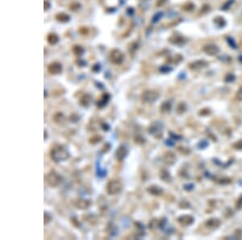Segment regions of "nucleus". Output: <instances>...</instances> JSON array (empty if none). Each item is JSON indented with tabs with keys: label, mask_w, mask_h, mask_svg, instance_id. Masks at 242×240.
<instances>
[{
	"label": "nucleus",
	"mask_w": 242,
	"mask_h": 240,
	"mask_svg": "<svg viewBox=\"0 0 242 240\" xmlns=\"http://www.w3.org/2000/svg\"><path fill=\"white\" fill-rule=\"evenodd\" d=\"M51 159L56 163L63 162L69 159V154L65 148L61 145H54L50 150Z\"/></svg>",
	"instance_id": "obj_1"
},
{
	"label": "nucleus",
	"mask_w": 242,
	"mask_h": 240,
	"mask_svg": "<svg viewBox=\"0 0 242 240\" xmlns=\"http://www.w3.org/2000/svg\"><path fill=\"white\" fill-rule=\"evenodd\" d=\"M45 181L49 187L56 188L59 186L61 183L62 182V177L55 171H51L45 176Z\"/></svg>",
	"instance_id": "obj_2"
},
{
	"label": "nucleus",
	"mask_w": 242,
	"mask_h": 240,
	"mask_svg": "<svg viewBox=\"0 0 242 240\" xmlns=\"http://www.w3.org/2000/svg\"><path fill=\"white\" fill-rule=\"evenodd\" d=\"M122 183L119 180H109L106 186V191L109 195H116L122 191Z\"/></svg>",
	"instance_id": "obj_3"
},
{
	"label": "nucleus",
	"mask_w": 242,
	"mask_h": 240,
	"mask_svg": "<svg viewBox=\"0 0 242 240\" xmlns=\"http://www.w3.org/2000/svg\"><path fill=\"white\" fill-rule=\"evenodd\" d=\"M148 132L155 138H161L162 134H163V125H161L160 122L152 123L151 125L149 127Z\"/></svg>",
	"instance_id": "obj_4"
},
{
	"label": "nucleus",
	"mask_w": 242,
	"mask_h": 240,
	"mask_svg": "<svg viewBox=\"0 0 242 240\" xmlns=\"http://www.w3.org/2000/svg\"><path fill=\"white\" fill-rule=\"evenodd\" d=\"M142 100L148 104H153L159 98V93L153 90H146L142 93Z\"/></svg>",
	"instance_id": "obj_5"
},
{
	"label": "nucleus",
	"mask_w": 242,
	"mask_h": 240,
	"mask_svg": "<svg viewBox=\"0 0 242 240\" xmlns=\"http://www.w3.org/2000/svg\"><path fill=\"white\" fill-rule=\"evenodd\" d=\"M203 51L209 56H215L219 52V47L215 44L205 45L203 47Z\"/></svg>",
	"instance_id": "obj_6"
},
{
	"label": "nucleus",
	"mask_w": 242,
	"mask_h": 240,
	"mask_svg": "<svg viewBox=\"0 0 242 240\" xmlns=\"http://www.w3.org/2000/svg\"><path fill=\"white\" fill-rule=\"evenodd\" d=\"M110 59H111V63L114 64H120L124 60V55L120 50L114 49L111 51V54H110Z\"/></svg>",
	"instance_id": "obj_7"
},
{
	"label": "nucleus",
	"mask_w": 242,
	"mask_h": 240,
	"mask_svg": "<svg viewBox=\"0 0 242 240\" xmlns=\"http://www.w3.org/2000/svg\"><path fill=\"white\" fill-rule=\"evenodd\" d=\"M128 154V150L127 147L123 145H120L115 151V158L118 161L121 162L127 157Z\"/></svg>",
	"instance_id": "obj_8"
},
{
	"label": "nucleus",
	"mask_w": 242,
	"mask_h": 240,
	"mask_svg": "<svg viewBox=\"0 0 242 240\" xmlns=\"http://www.w3.org/2000/svg\"><path fill=\"white\" fill-rule=\"evenodd\" d=\"M90 200H86V199H79L74 202V206H75V208L78 209V210H86L90 207Z\"/></svg>",
	"instance_id": "obj_9"
},
{
	"label": "nucleus",
	"mask_w": 242,
	"mask_h": 240,
	"mask_svg": "<svg viewBox=\"0 0 242 240\" xmlns=\"http://www.w3.org/2000/svg\"><path fill=\"white\" fill-rule=\"evenodd\" d=\"M176 155L172 151H166L163 155V161L166 165L171 166L176 162Z\"/></svg>",
	"instance_id": "obj_10"
},
{
	"label": "nucleus",
	"mask_w": 242,
	"mask_h": 240,
	"mask_svg": "<svg viewBox=\"0 0 242 240\" xmlns=\"http://www.w3.org/2000/svg\"><path fill=\"white\" fill-rule=\"evenodd\" d=\"M177 222L180 225L184 226H188L193 224L194 217L191 215H182L177 218Z\"/></svg>",
	"instance_id": "obj_11"
},
{
	"label": "nucleus",
	"mask_w": 242,
	"mask_h": 240,
	"mask_svg": "<svg viewBox=\"0 0 242 240\" xmlns=\"http://www.w3.org/2000/svg\"><path fill=\"white\" fill-rule=\"evenodd\" d=\"M208 65V63L204 60H197L195 62H193L189 65V68L193 70H198L206 67Z\"/></svg>",
	"instance_id": "obj_12"
},
{
	"label": "nucleus",
	"mask_w": 242,
	"mask_h": 240,
	"mask_svg": "<svg viewBox=\"0 0 242 240\" xmlns=\"http://www.w3.org/2000/svg\"><path fill=\"white\" fill-rule=\"evenodd\" d=\"M62 70L61 65L58 63H53L51 64L48 65V72L52 74H58L59 73H61Z\"/></svg>",
	"instance_id": "obj_13"
},
{
	"label": "nucleus",
	"mask_w": 242,
	"mask_h": 240,
	"mask_svg": "<svg viewBox=\"0 0 242 240\" xmlns=\"http://www.w3.org/2000/svg\"><path fill=\"white\" fill-rule=\"evenodd\" d=\"M147 192L153 196H160L163 192V189L157 185H151L147 188Z\"/></svg>",
	"instance_id": "obj_14"
},
{
	"label": "nucleus",
	"mask_w": 242,
	"mask_h": 240,
	"mask_svg": "<svg viewBox=\"0 0 242 240\" xmlns=\"http://www.w3.org/2000/svg\"><path fill=\"white\" fill-rule=\"evenodd\" d=\"M205 225L209 229H216L220 225V221L218 218H211L205 222Z\"/></svg>",
	"instance_id": "obj_15"
},
{
	"label": "nucleus",
	"mask_w": 242,
	"mask_h": 240,
	"mask_svg": "<svg viewBox=\"0 0 242 240\" xmlns=\"http://www.w3.org/2000/svg\"><path fill=\"white\" fill-rule=\"evenodd\" d=\"M91 96L88 94H86V95H82L80 99H79V102H80V104L82 107H88L90 104V102H91Z\"/></svg>",
	"instance_id": "obj_16"
},
{
	"label": "nucleus",
	"mask_w": 242,
	"mask_h": 240,
	"mask_svg": "<svg viewBox=\"0 0 242 240\" xmlns=\"http://www.w3.org/2000/svg\"><path fill=\"white\" fill-rule=\"evenodd\" d=\"M160 178L161 180L165 181L166 183H170L171 182L172 180V177L170 176V173L167 170H165V169H162L160 172Z\"/></svg>",
	"instance_id": "obj_17"
},
{
	"label": "nucleus",
	"mask_w": 242,
	"mask_h": 240,
	"mask_svg": "<svg viewBox=\"0 0 242 240\" xmlns=\"http://www.w3.org/2000/svg\"><path fill=\"white\" fill-rule=\"evenodd\" d=\"M109 99H110V95H108V94H103L101 96V99L97 102V106L99 107V108H103V107L106 106L107 103L108 102Z\"/></svg>",
	"instance_id": "obj_18"
},
{
	"label": "nucleus",
	"mask_w": 242,
	"mask_h": 240,
	"mask_svg": "<svg viewBox=\"0 0 242 240\" xmlns=\"http://www.w3.org/2000/svg\"><path fill=\"white\" fill-rule=\"evenodd\" d=\"M187 104H185L184 102H181L179 104L177 105V108H176V113L178 114V115H182L185 112L187 111Z\"/></svg>",
	"instance_id": "obj_19"
},
{
	"label": "nucleus",
	"mask_w": 242,
	"mask_h": 240,
	"mask_svg": "<svg viewBox=\"0 0 242 240\" xmlns=\"http://www.w3.org/2000/svg\"><path fill=\"white\" fill-rule=\"evenodd\" d=\"M170 42L174 45H182L186 43V40L183 37H175L174 38H171Z\"/></svg>",
	"instance_id": "obj_20"
},
{
	"label": "nucleus",
	"mask_w": 242,
	"mask_h": 240,
	"mask_svg": "<svg viewBox=\"0 0 242 240\" xmlns=\"http://www.w3.org/2000/svg\"><path fill=\"white\" fill-rule=\"evenodd\" d=\"M171 103L170 101H166L162 103V104L161 105V110L163 113H168L170 111L171 109Z\"/></svg>",
	"instance_id": "obj_21"
},
{
	"label": "nucleus",
	"mask_w": 242,
	"mask_h": 240,
	"mask_svg": "<svg viewBox=\"0 0 242 240\" xmlns=\"http://www.w3.org/2000/svg\"><path fill=\"white\" fill-rule=\"evenodd\" d=\"M53 120H54L56 123H58H58H61L63 120H64V116H63V114L61 113H57L53 115Z\"/></svg>",
	"instance_id": "obj_22"
},
{
	"label": "nucleus",
	"mask_w": 242,
	"mask_h": 240,
	"mask_svg": "<svg viewBox=\"0 0 242 240\" xmlns=\"http://www.w3.org/2000/svg\"><path fill=\"white\" fill-rule=\"evenodd\" d=\"M58 41V37H57V35L54 34V33H51V34L48 35V41L50 43V44H55L57 43V41Z\"/></svg>",
	"instance_id": "obj_23"
},
{
	"label": "nucleus",
	"mask_w": 242,
	"mask_h": 240,
	"mask_svg": "<svg viewBox=\"0 0 242 240\" xmlns=\"http://www.w3.org/2000/svg\"><path fill=\"white\" fill-rule=\"evenodd\" d=\"M214 22L216 23L219 27H224L226 23L225 20H224V19L223 18V17H216V18L215 19Z\"/></svg>",
	"instance_id": "obj_24"
},
{
	"label": "nucleus",
	"mask_w": 242,
	"mask_h": 240,
	"mask_svg": "<svg viewBox=\"0 0 242 240\" xmlns=\"http://www.w3.org/2000/svg\"><path fill=\"white\" fill-rule=\"evenodd\" d=\"M101 140H102V137L99 136V135H96V136L92 137V138L90 139V143L96 144V143H98L99 141H101Z\"/></svg>",
	"instance_id": "obj_25"
},
{
	"label": "nucleus",
	"mask_w": 242,
	"mask_h": 240,
	"mask_svg": "<svg viewBox=\"0 0 242 240\" xmlns=\"http://www.w3.org/2000/svg\"><path fill=\"white\" fill-rule=\"evenodd\" d=\"M44 225H47L48 223H49V222H51V220H52V216H51L48 213L44 212Z\"/></svg>",
	"instance_id": "obj_26"
},
{
	"label": "nucleus",
	"mask_w": 242,
	"mask_h": 240,
	"mask_svg": "<svg viewBox=\"0 0 242 240\" xmlns=\"http://www.w3.org/2000/svg\"><path fill=\"white\" fill-rule=\"evenodd\" d=\"M208 145V142L207 141H201L199 143H198V148H200V149H205L207 146Z\"/></svg>",
	"instance_id": "obj_27"
},
{
	"label": "nucleus",
	"mask_w": 242,
	"mask_h": 240,
	"mask_svg": "<svg viewBox=\"0 0 242 240\" xmlns=\"http://www.w3.org/2000/svg\"><path fill=\"white\" fill-rule=\"evenodd\" d=\"M236 97H237V99L239 101H242V87L237 91Z\"/></svg>",
	"instance_id": "obj_28"
},
{
	"label": "nucleus",
	"mask_w": 242,
	"mask_h": 240,
	"mask_svg": "<svg viewBox=\"0 0 242 240\" xmlns=\"http://www.w3.org/2000/svg\"><path fill=\"white\" fill-rule=\"evenodd\" d=\"M233 146H234L237 150H242V140L237 141V142L233 145Z\"/></svg>",
	"instance_id": "obj_29"
},
{
	"label": "nucleus",
	"mask_w": 242,
	"mask_h": 240,
	"mask_svg": "<svg viewBox=\"0 0 242 240\" xmlns=\"http://www.w3.org/2000/svg\"><path fill=\"white\" fill-rule=\"evenodd\" d=\"M233 3V0H229L228 2H226L225 4L223 6V7H222V9L223 10H226V9H228L229 7H230V6Z\"/></svg>",
	"instance_id": "obj_30"
},
{
	"label": "nucleus",
	"mask_w": 242,
	"mask_h": 240,
	"mask_svg": "<svg viewBox=\"0 0 242 240\" xmlns=\"http://www.w3.org/2000/svg\"><path fill=\"white\" fill-rule=\"evenodd\" d=\"M57 16H59V18L58 19V20H63V21H66L67 19H68V16H66V15L63 14V13H60L59 15H58Z\"/></svg>",
	"instance_id": "obj_31"
},
{
	"label": "nucleus",
	"mask_w": 242,
	"mask_h": 240,
	"mask_svg": "<svg viewBox=\"0 0 242 240\" xmlns=\"http://www.w3.org/2000/svg\"><path fill=\"white\" fill-rule=\"evenodd\" d=\"M235 79V76L233 75V74H228L227 76H226V79H225V81L226 82H228V83H229V82H233V80Z\"/></svg>",
	"instance_id": "obj_32"
},
{
	"label": "nucleus",
	"mask_w": 242,
	"mask_h": 240,
	"mask_svg": "<svg viewBox=\"0 0 242 240\" xmlns=\"http://www.w3.org/2000/svg\"><path fill=\"white\" fill-rule=\"evenodd\" d=\"M227 41L228 42V44L230 45L231 47H233V48H237V45H236L235 42H234V41H233L232 38H227Z\"/></svg>",
	"instance_id": "obj_33"
},
{
	"label": "nucleus",
	"mask_w": 242,
	"mask_h": 240,
	"mask_svg": "<svg viewBox=\"0 0 242 240\" xmlns=\"http://www.w3.org/2000/svg\"><path fill=\"white\" fill-rule=\"evenodd\" d=\"M135 141L136 143H144L145 142V139L142 138L141 136H136V138H135Z\"/></svg>",
	"instance_id": "obj_34"
},
{
	"label": "nucleus",
	"mask_w": 242,
	"mask_h": 240,
	"mask_svg": "<svg viewBox=\"0 0 242 240\" xmlns=\"http://www.w3.org/2000/svg\"><path fill=\"white\" fill-rule=\"evenodd\" d=\"M169 134L170 135V137L172 138L176 139V140H179V139L182 138V137L179 136V135H177V134H174V133H172V132H170V133H169Z\"/></svg>",
	"instance_id": "obj_35"
},
{
	"label": "nucleus",
	"mask_w": 242,
	"mask_h": 240,
	"mask_svg": "<svg viewBox=\"0 0 242 240\" xmlns=\"http://www.w3.org/2000/svg\"><path fill=\"white\" fill-rule=\"evenodd\" d=\"M183 8H184L185 10H187V11H191V10L194 8V5L192 4V3H191V2H189V3H187V6H184Z\"/></svg>",
	"instance_id": "obj_36"
},
{
	"label": "nucleus",
	"mask_w": 242,
	"mask_h": 240,
	"mask_svg": "<svg viewBox=\"0 0 242 240\" xmlns=\"http://www.w3.org/2000/svg\"><path fill=\"white\" fill-rule=\"evenodd\" d=\"M184 188L186 190H192L194 188V185L192 184H186L184 186Z\"/></svg>",
	"instance_id": "obj_37"
},
{
	"label": "nucleus",
	"mask_w": 242,
	"mask_h": 240,
	"mask_svg": "<svg viewBox=\"0 0 242 240\" xmlns=\"http://www.w3.org/2000/svg\"><path fill=\"white\" fill-rule=\"evenodd\" d=\"M102 128L103 129V130H106V131H108L109 129H110V126H109L107 123H103L102 125Z\"/></svg>",
	"instance_id": "obj_38"
},
{
	"label": "nucleus",
	"mask_w": 242,
	"mask_h": 240,
	"mask_svg": "<svg viewBox=\"0 0 242 240\" xmlns=\"http://www.w3.org/2000/svg\"><path fill=\"white\" fill-rule=\"evenodd\" d=\"M237 209L242 208V196L238 200L237 203Z\"/></svg>",
	"instance_id": "obj_39"
},
{
	"label": "nucleus",
	"mask_w": 242,
	"mask_h": 240,
	"mask_svg": "<svg viewBox=\"0 0 242 240\" xmlns=\"http://www.w3.org/2000/svg\"><path fill=\"white\" fill-rule=\"evenodd\" d=\"M166 145H170V146H173V145H174V142H173L172 141H170V140H166Z\"/></svg>",
	"instance_id": "obj_40"
},
{
	"label": "nucleus",
	"mask_w": 242,
	"mask_h": 240,
	"mask_svg": "<svg viewBox=\"0 0 242 240\" xmlns=\"http://www.w3.org/2000/svg\"><path fill=\"white\" fill-rule=\"evenodd\" d=\"M48 138V134H46V130H44V140H46Z\"/></svg>",
	"instance_id": "obj_41"
}]
</instances>
